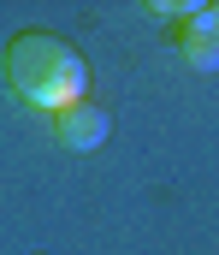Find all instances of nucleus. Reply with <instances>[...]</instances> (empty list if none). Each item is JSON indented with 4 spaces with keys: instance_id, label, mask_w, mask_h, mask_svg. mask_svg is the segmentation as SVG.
I'll return each instance as SVG.
<instances>
[{
    "instance_id": "obj_1",
    "label": "nucleus",
    "mask_w": 219,
    "mask_h": 255,
    "mask_svg": "<svg viewBox=\"0 0 219 255\" xmlns=\"http://www.w3.org/2000/svg\"><path fill=\"white\" fill-rule=\"evenodd\" d=\"M6 83L36 113H66L72 101H89V60L54 30H18L6 42Z\"/></svg>"
},
{
    "instance_id": "obj_2",
    "label": "nucleus",
    "mask_w": 219,
    "mask_h": 255,
    "mask_svg": "<svg viewBox=\"0 0 219 255\" xmlns=\"http://www.w3.org/2000/svg\"><path fill=\"white\" fill-rule=\"evenodd\" d=\"M48 130H54V142H60V148L89 154V148H101V142L113 136V113L89 95V101H72L66 113H54V119H48Z\"/></svg>"
},
{
    "instance_id": "obj_3",
    "label": "nucleus",
    "mask_w": 219,
    "mask_h": 255,
    "mask_svg": "<svg viewBox=\"0 0 219 255\" xmlns=\"http://www.w3.org/2000/svg\"><path fill=\"white\" fill-rule=\"evenodd\" d=\"M172 48H178V60L190 71H219V18H214V6H202L196 18H184L172 30Z\"/></svg>"
},
{
    "instance_id": "obj_4",
    "label": "nucleus",
    "mask_w": 219,
    "mask_h": 255,
    "mask_svg": "<svg viewBox=\"0 0 219 255\" xmlns=\"http://www.w3.org/2000/svg\"><path fill=\"white\" fill-rule=\"evenodd\" d=\"M214 18H219V6H214Z\"/></svg>"
}]
</instances>
